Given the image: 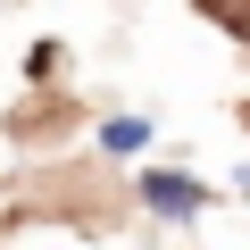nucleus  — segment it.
<instances>
[{
    "label": "nucleus",
    "instance_id": "3",
    "mask_svg": "<svg viewBox=\"0 0 250 250\" xmlns=\"http://www.w3.org/2000/svg\"><path fill=\"white\" fill-rule=\"evenodd\" d=\"M192 9H200V17H217L233 42H250V0H192Z\"/></svg>",
    "mask_w": 250,
    "mask_h": 250
},
{
    "label": "nucleus",
    "instance_id": "2",
    "mask_svg": "<svg viewBox=\"0 0 250 250\" xmlns=\"http://www.w3.org/2000/svg\"><path fill=\"white\" fill-rule=\"evenodd\" d=\"M142 142H150V117H108L100 125V150H117V159H134Z\"/></svg>",
    "mask_w": 250,
    "mask_h": 250
},
{
    "label": "nucleus",
    "instance_id": "1",
    "mask_svg": "<svg viewBox=\"0 0 250 250\" xmlns=\"http://www.w3.org/2000/svg\"><path fill=\"white\" fill-rule=\"evenodd\" d=\"M142 208H150V217H167V225H184V217H200V208H208V184H200V175H184V167H150V175H142Z\"/></svg>",
    "mask_w": 250,
    "mask_h": 250
}]
</instances>
